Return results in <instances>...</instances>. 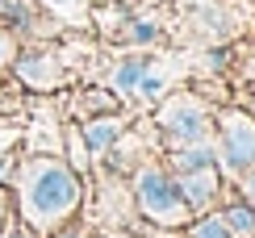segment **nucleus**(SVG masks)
Returning <instances> with one entry per match:
<instances>
[{"label":"nucleus","instance_id":"4468645a","mask_svg":"<svg viewBox=\"0 0 255 238\" xmlns=\"http://www.w3.org/2000/svg\"><path fill=\"white\" fill-rule=\"evenodd\" d=\"M80 109L92 117V109H113V101H109V96H92V92H84V96H80Z\"/></svg>","mask_w":255,"mask_h":238},{"label":"nucleus","instance_id":"39448f33","mask_svg":"<svg viewBox=\"0 0 255 238\" xmlns=\"http://www.w3.org/2000/svg\"><path fill=\"white\" fill-rule=\"evenodd\" d=\"M176 188H180V197H184L188 205V213H205L209 205L218 201V192H222V176H218V163H209V167H197V171H180V180H176Z\"/></svg>","mask_w":255,"mask_h":238},{"label":"nucleus","instance_id":"1a4fd4ad","mask_svg":"<svg viewBox=\"0 0 255 238\" xmlns=\"http://www.w3.org/2000/svg\"><path fill=\"white\" fill-rule=\"evenodd\" d=\"M146 67H151V59H126L122 67H113V75H109V92H118V96H126V92H134V84H138V75H142Z\"/></svg>","mask_w":255,"mask_h":238},{"label":"nucleus","instance_id":"9d476101","mask_svg":"<svg viewBox=\"0 0 255 238\" xmlns=\"http://www.w3.org/2000/svg\"><path fill=\"white\" fill-rule=\"evenodd\" d=\"M172 163H176L180 171H197V167H209V163H218V155H214L209 146H197V142L188 146V142H184V146H180L176 155H172Z\"/></svg>","mask_w":255,"mask_h":238},{"label":"nucleus","instance_id":"9b49d317","mask_svg":"<svg viewBox=\"0 0 255 238\" xmlns=\"http://www.w3.org/2000/svg\"><path fill=\"white\" fill-rule=\"evenodd\" d=\"M188 238H235V234L226 230L222 213H214V218H197L193 226H188Z\"/></svg>","mask_w":255,"mask_h":238},{"label":"nucleus","instance_id":"2eb2a0df","mask_svg":"<svg viewBox=\"0 0 255 238\" xmlns=\"http://www.w3.org/2000/svg\"><path fill=\"white\" fill-rule=\"evenodd\" d=\"M0 238H34V230H25L21 222H4L0 226Z\"/></svg>","mask_w":255,"mask_h":238},{"label":"nucleus","instance_id":"ddd939ff","mask_svg":"<svg viewBox=\"0 0 255 238\" xmlns=\"http://www.w3.org/2000/svg\"><path fill=\"white\" fill-rule=\"evenodd\" d=\"M0 17L4 21H34V13H29V0H0Z\"/></svg>","mask_w":255,"mask_h":238},{"label":"nucleus","instance_id":"a211bd4d","mask_svg":"<svg viewBox=\"0 0 255 238\" xmlns=\"http://www.w3.org/2000/svg\"><path fill=\"white\" fill-rule=\"evenodd\" d=\"M50 238H84V230H80V226H67V230H55Z\"/></svg>","mask_w":255,"mask_h":238},{"label":"nucleus","instance_id":"412c9836","mask_svg":"<svg viewBox=\"0 0 255 238\" xmlns=\"http://www.w3.org/2000/svg\"><path fill=\"white\" fill-rule=\"evenodd\" d=\"M113 238H122V234H113Z\"/></svg>","mask_w":255,"mask_h":238},{"label":"nucleus","instance_id":"20e7f679","mask_svg":"<svg viewBox=\"0 0 255 238\" xmlns=\"http://www.w3.org/2000/svg\"><path fill=\"white\" fill-rule=\"evenodd\" d=\"M251 163H255V121L247 113H226L222 117V167L239 176Z\"/></svg>","mask_w":255,"mask_h":238},{"label":"nucleus","instance_id":"6e6552de","mask_svg":"<svg viewBox=\"0 0 255 238\" xmlns=\"http://www.w3.org/2000/svg\"><path fill=\"white\" fill-rule=\"evenodd\" d=\"M222 222H226V230L235 238H255V209H251V201L226 205V209H222Z\"/></svg>","mask_w":255,"mask_h":238},{"label":"nucleus","instance_id":"f8f14e48","mask_svg":"<svg viewBox=\"0 0 255 238\" xmlns=\"http://www.w3.org/2000/svg\"><path fill=\"white\" fill-rule=\"evenodd\" d=\"M155 34H159V29L151 25V21H142V17H134L130 25L122 29V42H155Z\"/></svg>","mask_w":255,"mask_h":238},{"label":"nucleus","instance_id":"6ab92c4d","mask_svg":"<svg viewBox=\"0 0 255 238\" xmlns=\"http://www.w3.org/2000/svg\"><path fill=\"white\" fill-rule=\"evenodd\" d=\"M4 222H8V197L0 192V226H4Z\"/></svg>","mask_w":255,"mask_h":238},{"label":"nucleus","instance_id":"f257e3e1","mask_svg":"<svg viewBox=\"0 0 255 238\" xmlns=\"http://www.w3.org/2000/svg\"><path fill=\"white\" fill-rule=\"evenodd\" d=\"M80 205V180L59 159H29L21 163V213L29 226L50 230Z\"/></svg>","mask_w":255,"mask_h":238},{"label":"nucleus","instance_id":"aec40b11","mask_svg":"<svg viewBox=\"0 0 255 238\" xmlns=\"http://www.w3.org/2000/svg\"><path fill=\"white\" fill-rule=\"evenodd\" d=\"M50 4H55V8H67V4H76V0H50Z\"/></svg>","mask_w":255,"mask_h":238},{"label":"nucleus","instance_id":"f03ea898","mask_svg":"<svg viewBox=\"0 0 255 238\" xmlns=\"http://www.w3.org/2000/svg\"><path fill=\"white\" fill-rule=\"evenodd\" d=\"M134 197H138L142 218H151V222H159V226H184V222H193V213H188L184 197H180L176 180L167 176L163 167H155V163L138 171V188H134Z\"/></svg>","mask_w":255,"mask_h":238},{"label":"nucleus","instance_id":"0eeeda50","mask_svg":"<svg viewBox=\"0 0 255 238\" xmlns=\"http://www.w3.org/2000/svg\"><path fill=\"white\" fill-rule=\"evenodd\" d=\"M17 75L29 88H55L59 84V67H55L50 55H21L17 59Z\"/></svg>","mask_w":255,"mask_h":238},{"label":"nucleus","instance_id":"7ed1b4c3","mask_svg":"<svg viewBox=\"0 0 255 238\" xmlns=\"http://www.w3.org/2000/svg\"><path fill=\"white\" fill-rule=\"evenodd\" d=\"M159 125L167 129V138L172 142H201L205 138V129H209V109H205V101L201 96H188V92H176L172 101L159 109Z\"/></svg>","mask_w":255,"mask_h":238},{"label":"nucleus","instance_id":"dca6fc26","mask_svg":"<svg viewBox=\"0 0 255 238\" xmlns=\"http://www.w3.org/2000/svg\"><path fill=\"white\" fill-rule=\"evenodd\" d=\"M239 176H243V201L255 205V163H251L247 171H239Z\"/></svg>","mask_w":255,"mask_h":238},{"label":"nucleus","instance_id":"f3484780","mask_svg":"<svg viewBox=\"0 0 255 238\" xmlns=\"http://www.w3.org/2000/svg\"><path fill=\"white\" fill-rule=\"evenodd\" d=\"M8 55H13V42H8L4 34H0V67H4V63H8Z\"/></svg>","mask_w":255,"mask_h":238},{"label":"nucleus","instance_id":"423d86ee","mask_svg":"<svg viewBox=\"0 0 255 238\" xmlns=\"http://www.w3.org/2000/svg\"><path fill=\"white\" fill-rule=\"evenodd\" d=\"M118 134H126V121L118 113H105V117H88L80 129V138H84V146L92 150V155H101V150H109L113 142H118Z\"/></svg>","mask_w":255,"mask_h":238}]
</instances>
